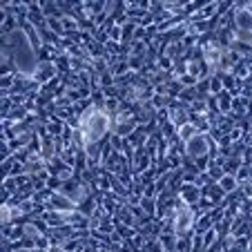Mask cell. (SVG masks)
<instances>
[{"label": "cell", "instance_id": "obj_1", "mask_svg": "<svg viewBox=\"0 0 252 252\" xmlns=\"http://www.w3.org/2000/svg\"><path fill=\"white\" fill-rule=\"evenodd\" d=\"M7 49H9V56L14 58L16 67H18L23 74H33L36 71V56H33V49L29 45L27 36H25L20 29L9 33L7 38Z\"/></svg>", "mask_w": 252, "mask_h": 252}, {"label": "cell", "instance_id": "obj_2", "mask_svg": "<svg viewBox=\"0 0 252 252\" xmlns=\"http://www.w3.org/2000/svg\"><path fill=\"white\" fill-rule=\"evenodd\" d=\"M105 129H107V119H105L100 112L92 110L90 114L83 119V136H85V143L98 141L105 134Z\"/></svg>", "mask_w": 252, "mask_h": 252}, {"label": "cell", "instance_id": "obj_3", "mask_svg": "<svg viewBox=\"0 0 252 252\" xmlns=\"http://www.w3.org/2000/svg\"><path fill=\"white\" fill-rule=\"evenodd\" d=\"M205 148H208V143H205V138H201V136H194L190 143H188V152H190L192 157L205 154Z\"/></svg>", "mask_w": 252, "mask_h": 252}, {"label": "cell", "instance_id": "obj_4", "mask_svg": "<svg viewBox=\"0 0 252 252\" xmlns=\"http://www.w3.org/2000/svg\"><path fill=\"white\" fill-rule=\"evenodd\" d=\"M179 228H188L190 225V212H183V214H179Z\"/></svg>", "mask_w": 252, "mask_h": 252}]
</instances>
